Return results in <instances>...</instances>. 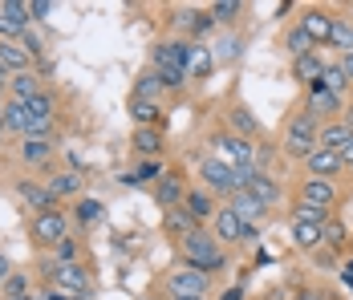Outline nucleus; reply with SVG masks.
I'll use <instances>...</instances> for the list:
<instances>
[{
	"instance_id": "7c9ffc66",
	"label": "nucleus",
	"mask_w": 353,
	"mask_h": 300,
	"mask_svg": "<svg viewBox=\"0 0 353 300\" xmlns=\"http://www.w3.org/2000/svg\"><path fill=\"white\" fill-rule=\"evenodd\" d=\"M0 122H4V130L12 134H25V126H29V110H25V101H4V110H0Z\"/></svg>"
},
{
	"instance_id": "6e6d98bb",
	"label": "nucleus",
	"mask_w": 353,
	"mask_h": 300,
	"mask_svg": "<svg viewBox=\"0 0 353 300\" xmlns=\"http://www.w3.org/2000/svg\"><path fill=\"white\" fill-rule=\"evenodd\" d=\"M341 280H345V284L353 288V264H345V272H341Z\"/></svg>"
},
{
	"instance_id": "6e6552de",
	"label": "nucleus",
	"mask_w": 353,
	"mask_h": 300,
	"mask_svg": "<svg viewBox=\"0 0 353 300\" xmlns=\"http://www.w3.org/2000/svg\"><path fill=\"white\" fill-rule=\"evenodd\" d=\"M187 45L191 41H159L154 53H150L154 69L159 73H187Z\"/></svg>"
},
{
	"instance_id": "423d86ee",
	"label": "nucleus",
	"mask_w": 353,
	"mask_h": 300,
	"mask_svg": "<svg viewBox=\"0 0 353 300\" xmlns=\"http://www.w3.org/2000/svg\"><path fill=\"white\" fill-rule=\"evenodd\" d=\"M208 288H212V276H208V272H199V268H179V272L167 276V292H171V300L208 297Z\"/></svg>"
},
{
	"instance_id": "b1692460",
	"label": "nucleus",
	"mask_w": 353,
	"mask_h": 300,
	"mask_svg": "<svg viewBox=\"0 0 353 300\" xmlns=\"http://www.w3.org/2000/svg\"><path fill=\"white\" fill-rule=\"evenodd\" d=\"M37 94H41V77H37L33 69H29V73H12V81H8V98L29 106Z\"/></svg>"
},
{
	"instance_id": "7ed1b4c3",
	"label": "nucleus",
	"mask_w": 353,
	"mask_h": 300,
	"mask_svg": "<svg viewBox=\"0 0 353 300\" xmlns=\"http://www.w3.org/2000/svg\"><path fill=\"white\" fill-rule=\"evenodd\" d=\"M29 235H33L37 248H57L65 235H70V215L61 211V207H53V211H37L33 219H29Z\"/></svg>"
},
{
	"instance_id": "5701e85b",
	"label": "nucleus",
	"mask_w": 353,
	"mask_h": 300,
	"mask_svg": "<svg viewBox=\"0 0 353 300\" xmlns=\"http://www.w3.org/2000/svg\"><path fill=\"white\" fill-rule=\"evenodd\" d=\"M325 66H329V61L321 57V49H317V53H309V57H296V61H292V77H296V81H305V86H317L321 73H325Z\"/></svg>"
},
{
	"instance_id": "39448f33",
	"label": "nucleus",
	"mask_w": 353,
	"mask_h": 300,
	"mask_svg": "<svg viewBox=\"0 0 353 300\" xmlns=\"http://www.w3.org/2000/svg\"><path fill=\"white\" fill-rule=\"evenodd\" d=\"M215 159H223L232 170H248L256 167V150H252V142L240 138V134H215Z\"/></svg>"
},
{
	"instance_id": "bf43d9fd",
	"label": "nucleus",
	"mask_w": 353,
	"mask_h": 300,
	"mask_svg": "<svg viewBox=\"0 0 353 300\" xmlns=\"http://www.w3.org/2000/svg\"><path fill=\"white\" fill-rule=\"evenodd\" d=\"M12 300H33V292H29V297H12Z\"/></svg>"
},
{
	"instance_id": "c9c22d12",
	"label": "nucleus",
	"mask_w": 353,
	"mask_h": 300,
	"mask_svg": "<svg viewBox=\"0 0 353 300\" xmlns=\"http://www.w3.org/2000/svg\"><path fill=\"white\" fill-rule=\"evenodd\" d=\"M350 243V232H345V223L341 219H329L325 228H321V248H329V252H341Z\"/></svg>"
},
{
	"instance_id": "f257e3e1",
	"label": "nucleus",
	"mask_w": 353,
	"mask_h": 300,
	"mask_svg": "<svg viewBox=\"0 0 353 300\" xmlns=\"http://www.w3.org/2000/svg\"><path fill=\"white\" fill-rule=\"evenodd\" d=\"M183 256H187V268H199V272H215V268H223V248H219V239L212 232H191L183 239Z\"/></svg>"
},
{
	"instance_id": "a878e982",
	"label": "nucleus",
	"mask_w": 353,
	"mask_h": 300,
	"mask_svg": "<svg viewBox=\"0 0 353 300\" xmlns=\"http://www.w3.org/2000/svg\"><path fill=\"white\" fill-rule=\"evenodd\" d=\"M45 187L53 191V199H65V195H77V199H81V187H85V179H81L77 170H61V174H53Z\"/></svg>"
},
{
	"instance_id": "393cba45",
	"label": "nucleus",
	"mask_w": 353,
	"mask_h": 300,
	"mask_svg": "<svg viewBox=\"0 0 353 300\" xmlns=\"http://www.w3.org/2000/svg\"><path fill=\"white\" fill-rule=\"evenodd\" d=\"M350 138H353V130L345 126V122H329V126H321L317 146H321V150H333V154H341Z\"/></svg>"
},
{
	"instance_id": "f03ea898",
	"label": "nucleus",
	"mask_w": 353,
	"mask_h": 300,
	"mask_svg": "<svg viewBox=\"0 0 353 300\" xmlns=\"http://www.w3.org/2000/svg\"><path fill=\"white\" fill-rule=\"evenodd\" d=\"M317 134H321V122L309 114V110H301L292 122H288V130H284V150L292 154V159H309L313 150H317Z\"/></svg>"
},
{
	"instance_id": "0eeeda50",
	"label": "nucleus",
	"mask_w": 353,
	"mask_h": 300,
	"mask_svg": "<svg viewBox=\"0 0 353 300\" xmlns=\"http://www.w3.org/2000/svg\"><path fill=\"white\" fill-rule=\"evenodd\" d=\"M236 174H240V187H244V191H252V195L264 203V207H276V203H281V183H276L272 174H264L260 167L236 170Z\"/></svg>"
},
{
	"instance_id": "dca6fc26",
	"label": "nucleus",
	"mask_w": 353,
	"mask_h": 300,
	"mask_svg": "<svg viewBox=\"0 0 353 300\" xmlns=\"http://www.w3.org/2000/svg\"><path fill=\"white\" fill-rule=\"evenodd\" d=\"M301 29H305L309 41L321 49V45H329V37H333V17H329L325 8H309V12L301 17Z\"/></svg>"
},
{
	"instance_id": "9b49d317",
	"label": "nucleus",
	"mask_w": 353,
	"mask_h": 300,
	"mask_svg": "<svg viewBox=\"0 0 353 300\" xmlns=\"http://www.w3.org/2000/svg\"><path fill=\"white\" fill-rule=\"evenodd\" d=\"M296 203H313V207H321V211H333V203H337L333 179H305L301 191H296Z\"/></svg>"
},
{
	"instance_id": "ea45409f",
	"label": "nucleus",
	"mask_w": 353,
	"mask_h": 300,
	"mask_svg": "<svg viewBox=\"0 0 353 300\" xmlns=\"http://www.w3.org/2000/svg\"><path fill=\"white\" fill-rule=\"evenodd\" d=\"M240 49H244V41H240V37H219V41H215V61H223V66H228V61H236V57H240Z\"/></svg>"
},
{
	"instance_id": "9d476101",
	"label": "nucleus",
	"mask_w": 353,
	"mask_h": 300,
	"mask_svg": "<svg viewBox=\"0 0 353 300\" xmlns=\"http://www.w3.org/2000/svg\"><path fill=\"white\" fill-rule=\"evenodd\" d=\"M187 199V183H183V170H163V179L154 183V203L163 211H171Z\"/></svg>"
},
{
	"instance_id": "ddd939ff",
	"label": "nucleus",
	"mask_w": 353,
	"mask_h": 300,
	"mask_svg": "<svg viewBox=\"0 0 353 300\" xmlns=\"http://www.w3.org/2000/svg\"><path fill=\"white\" fill-rule=\"evenodd\" d=\"M244 219L232 211V207H223V211H215V219H212V235L219 239V243H240L244 239Z\"/></svg>"
},
{
	"instance_id": "473e14b6",
	"label": "nucleus",
	"mask_w": 353,
	"mask_h": 300,
	"mask_svg": "<svg viewBox=\"0 0 353 300\" xmlns=\"http://www.w3.org/2000/svg\"><path fill=\"white\" fill-rule=\"evenodd\" d=\"M292 243H296L301 252H317L321 248V228L317 223H301V219H292Z\"/></svg>"
},
{
	"instance_id": "79ce46f5",
	"label": "nucleus",
	"mask_w": 353,
	"mask_h": 300,
	"mask_svg": "<svg viewBox=\"0 0 353 300\" xmlns=\"http://www.w3.org/2000/svg\"><path fill=\"white\" fill-rule=\"evenodd\" d=\"M292 219H301V223H317V228H325L333 215L329 211H321V207H313V203H296L292 207Z\"/></svg>"
},
{
	"instance_id": "bb28decb",
	"label": "nucleus",
	"mask_w": 353,
	"mask_h": 300,
	"mask_svg": "<svg viewBox=\"0 0 353 300\" xmlns=\"http://www.w3.org/2000/svg\"><path fill=\"white\" fill-rule=\"evenodd\" d=\"M29 53H25V45H17V41H0V66L8 69V73H29Z\"/></svg>"
},
{
	"instance_id": "a211bd4d",
	"label": "nucleus",
	"mask_w": 353,
	"mask_h": 300,
	"mask_svg": "<svg viewBox=\"0 0 353 300\" xmlns=\"http://www.w3.org/2000/svg\"><path fill=\"white\" fill-rule=\"evenodd\" d=\"M228 207H232V211H236V215H240V219H244L248 228H256V223H260V219H264V211H268V207H264V203L256 199V195H252V191H236V195H232V199H228Z\"/></svg>"
},
{
	"instance_id": "f3484780",
	"label": "nucleus",
	"mask_w": 353,
	"mask_h": 300,
	"mask_svg": "<svg viewBox=\"0 0 353 300\" xmlns=\"http://www.w3.org/2000/svg\"><path fill=\"white\" fill-rule=\"evenodd\" d=\"M183 207L191 211V219L203 228L208 219H215V199H212V191L208 187H187V199H183Z\"/></svg>"
},
{
	"instance_id": "cd10ccee",
	"label": "nucleus",
	"mask_w": 353,
	"mask_h": 300,
	"mask_svg": "<svg viewBox=\"0 0 353 300\" xmlns=\"http://www.w3.org/2000/svg\"><path fill=\"white\" fill-rule=\"evenodd\" d=\"M130 146L139 150L142 159H154V154L163 150V130H159V126H139L134 138H130Z\"/></svg>"
},
{
	"instance_id": "680f3d73",
	"label": "nucleus",
	"mask_w": 353,
	"mask_h": 300,
	"mask_svg": "<svg viewBox=\"0 0 353 300\" xmlns=\"http://www.w3.org/2000/svg\"><path fill=\"white\" fill-rule=\"evenodd\" d=\"M0 134H4V122H0Z\"/></svg>"
},
{
	"instance_id": "4be33fe9",
	"label": "nucleus",
	"mask_w": 353,
	"mask_h": 300,
	"mask_svg": "<svg viewBox=\"0 0 353 300\" xmlns=\"http://www.w3.org/2000/svg\"><path fill=\"white\" fill-rule=\"evenodd\" d=\"M73 223H81V228H98L102 219H106V203L102 199H90V195H81V199L73 203Z\"/></svg>"
},
{
	"instance_id": "72a5a7b5",
	"label": "nucleus",
	"mask_w": 353,
	"mask_h": 300,
	"mask_svg": "<svg viewBox=\"0 0 353 300\" xmlns=\"http://www.w3.org/2000/svg\"><path fill=\"white\" fill-rule=\"evenodd\" d=\"M284 49H288V57L296 61V57H309V53H317V45L309 41V33L296 25V29H288V37H284Z\"/></svg>"
},
{
	"instance_id": "e433bc0d",
	"label": "nucleus",
	"mask_w": 353,
	"mask_h": 300,
	"mask_svg": "<svg viewBox=\"0 0 353 300\" xmlns=\"http://www.w3.org/2000/svg\"><path fill=\"white\" fill-rule=\"evenodd\" d=\"M130 118L139 122V126H159V118H163V106L159 101H130Z\"/></svg>"
},
{
	"instance_id": "20e7f679",
	"label": "nucleus",
	"mask_w": 353,
	"mask_h": 300,
	"mask_svg": "<svg viewBox=\"0 0 353 300\" xmlns=\"http://www.w3.org/2000/svg\"><path fill=\"white\" fill-rule=\"evenodd\" d=\"M199 179H203V187H208L212 195H228V199H232L236 191H244V187H240V174L228 167L223 159H215V154H208V159L199 163Z\"/></svg>"
},
{
	"instance_id": "a19ab883",
	"label": "nucleus",
	"mask_w": 353,
	"mask_h": 300,
	"mask_svg": "<svg viewBox=\"0 0 353 300\" xmlns=\"http://www.w3.org/2000/svg\"><path fill=\"white\" fill-rule=\"evenodd\" d=\"M208 12H212L215 25H232V21L244 12V4H240V0H219V4H212V8H208Z\"/></svg>"
},
{
	"instance_id": "1a4fd4ad",
	"label": "nucleus",
	"mask_w": 353,
	"mask_h": 300,
	"mask_svg": "<svg viewBox=\"0 0 353 300\" xmlns=\"http://www.w3.org/2000/svg\"><path fill=\"white\" fill-rule=\"evenodd\" d=\"M29 29V4L25 0H0V41L25 37Z\"/></svg>"
},
{
	"instance_id": "13d9d810",
	"label": "nucleus",
	"mask_w": 353,
	"mask_h": 300,
	"mask_svg": "<svg viewBox=\"0 0 353 300\" xmlns=\"http://www.w3.org/2000/svg\"><path fill=\"white\" fill-rule=\"evenodd\" d=\"M341 122H345V126H350V130H353V106H350V110H345V114H341Z\"/></svg>"
},
{
	"instance_id": "6ab92c4d",
	"label": "nucleus",
	"mask_w": 353,
	"mask_h": 300,
	"mask_svg": "<svg viewBox=\"0 0 353 300\" xmlns=\"http://www.w3.org/2000/svg\"><path fill=\"white\" fill-rule=\"evenodd\" d=\"M212 25H215L212 12H203V8H179V12H175V29L191 33V41H195V37H203Z\"/></svg>"
},
{
	"instance_id": "49530a36",
	"label": "nucleus",
	"mask_w": 353,
	"mask_h": 300,
	"mask_svg": "<svg viewBox=\"0 0 353 300\" xmlns=\"http://www.w3.org/2000/svg\"><path fill=\"white\" fill-rule=\"evenodd\" d=\"M53 12V4L49 0H29V21H45Z\"/></svg>"
},
{
	"instance_id": "c756f323",
	"label": "nucleus",
	"mask_w": 353,
	"mask_h": 300,
	"mask_svg": "<svg viewBox=\"0 0 353 300\" xmlns=\"http://www.w3.org/2000/svg\"><path fill=\"white\" fill-rule=\"evenodd\" d=\"M228 118H232V126H236V134H240V138H248V142H252V138H256V134H260V122H256V114H252V110H248L244 101H236V106H232V114H228Z\"/></svg>"
},
{
	"instance_id": "2eb2a0df",
	"label": "nucleus",
	"mask_w": 353,
	"mask_h": 300,
	"mask_svg": "<svg viewBox=\"0 0 353 300\" xmlns=\"http://www.w3.org/2000/svg\"><path fill=\"white\" fill-rule=\"evenodd\" d=\"M212 73H215V53L203 41H191V45H187V77L203 81V77H212Z\"/></svg>"
},
{
	"instance_id": "a18cd8bd",
	"label": "nucleus",
	"mask_w": 353,
	"mask_h": 300,
	"mask_svg": "<svg viewBox=\"0 0 353 300\" xmlns=\"http://www.w3.org/2000/svg\"><path fill=\"white\" fill-rule=\"evenodd\" d=\"M53 260H57V264H73V260H77V239H70V235H65V239L53 248Z\"/></svg>"
},
{
	"instance_id": "aec40b11",
	"label": "nucleus",
	"mask_w": 353,
	"mask_h": 300,
	"mask_svg": "<svg viewBox=\"0 0 353 300\" xmlns=\"http://www.w3.org/2000/svg\"><path fill=\"white\" fill-rule=\"evenodd\" d=\"M305 167H309V179H333V174L345 167V163H341V154H333V150H321V146H317V150L305 159Z\"/></svg>"
},
{
	"instance_id": "69168bd1",
	"label": "nucleus",
	"mask_w": 353,
	"mask_h": 300,
	"mask_svg": "<svg viewBox=\"0 0 353 300\" xmlns=\"http://www.w3.org/2000/svg\"><path fill=\"white\" fill-rule=\"evenodd\" d=\"M350 170H353V167H350Z\"/></svg>"
},
{
	"instance_id": "4468645a",
	"label": "nucleus",
	"mask_w": 353,
	"mask_h": 300,
	"mask_svg": "<svg viewBox=\"0 0 353 300\" xmlns=\"http://www.w3.org/2000/svg\"><path fill=\"white\" fill-rule=\"evenodd\" d=\"M305 110H309V114H313V118H337V114H341V98H337V94H329V90H325V86H309V98H305Z\"/></svg>"
},
{
	"instance_id": "052dcab7",
	"label": "nucleus",
	"mask_w": 353,
	"mask_h": 300,
	"mask_svg": "<svg viewBox=\"0 0 353 300\" xmlns=\"http://www.w3.org/2000/svg\"><path fill=\"white\" fill-rule=\"evenodd\" d=\"M183 300H208V297H183Z\"/></svg>"
},
{
	"instance_id": "58836bf2",
	"label": "nucleus",
	"mask_w": 353,
	"mask_h": 300,
	"mask_svg": "<svg viewBox=\"0 0 353 300\" xmlns=\"http://www.w3.org/2000/svg\"><path fill=\"white\" fill-rule=\"evenodd\" d=\"M159 94H163L159 73H142L139 81H134V98H139V101H159Z\"/></svg>"
},
{
	"instance_id": "412c9836",
	"label": "nucleus",
	"mask_w": 353,
	"mask_h": 300,
	"mask_svg": "<svg viewBox=\"0 0 353 300\" xmlns=\"http://www.w3.org/2000/svg\"><path fill=\"white\" fill-rule=\"evenodd\" d=\"M57 284H61V288H73V292H81V297H90V292H94V280H90V272L77 264V260L57 268Z\"/></svg>"
},
{
	"instance_id": "4c0bfd02",
	"label": "nucleus",
	"mask_w": 353,
	"mask_h": 300,
	"mask_svg": "<svg viewBox=\"0 0 353 300\" xmlns=\"http://www.w3.org/2000/svg\"><path fill=\"white\" fill-rule=\"evenodd\" d=\"M321 86H325L329 94H337V98H341V94H345V86H350V77H345V69L333 61V66H325V73H321Z\"/></svg>"
},
{
	"instance_id": "de8ad7c7",
	"label": "nucleus",
	"mask_w": 353,
	"mask_h": 300,
	"mask_svg": "<svg viewBox=\"0 0 353 300\" xmlns=\"http://www.w3.org/2000/svg\"><path fill=\"white\" fill-rule=\"evenodd\" d=\"M49 300H85L81 292H73V288H61V284H53L49 288Z\"/></svg>"
},
{
	"instance_id": "c85d7f7f",
	"label": "nucleus",
	"mask_w": 353,
	"mask_h": 300,
	"mask_svg": "<svg viewBox=\"0 0 353 300\" xmlns=\"http://www.w3.org/2000/svg\"><path fill=\"white\" fill-rule=\"evenodd\" d=\"M53 138H25L21 142V159L29 163V167H37V163H49V154H53Z\"/></svg>"
},
{
	"instance_id": "5fc2aeb1",
	"label": "nucleus",
	"mask_w": 353,
	"mask_h": 300,
	"mask_svg": "<svg viewBox=\"0 0 353 300\" xmlns=\"http://www.w3.org/2000/svg\"><path fill=\"white\" fill-rule=\"evenodd\" d=\"M8 81H12V73H8V69L0 66V90H4V86H8Z\"/></svg>"
},
{
	"instance_id": "3c124183",
	"label": "nucleus",
	"mask_w": 353,
	"mask_h": 300,
	"mask_svg": "<svg viewBox=\"0 0 353 300\" xmlns=\"http://www.w3.org/2000/svg\"><path fill=\"white\" fill-rule=\"evenodd\" d=\"M337 66L345 69V77H350V86H353V53H345V57H341V61H337Z\"/></svg>"
},
{
	"instance_id": "e2e57ef3",
	"label": "nucleus",
	"mask_w": 353,
	"mask_h": 300,
	"mask_svg": "<svg viewBox=\"0 0 353 300\" xmlns=\"http://www.w3.org/2000/svg\"><path fill=\"white\" fill-rule=\"evenodd\" d=\"M350 264H353V260H350Z\"/></svg>"
},
{
	"instance_id": "4d7b16f0",
	"label": "nucleus",
	"mask_w": 353,
	"mask_h": 300,
	"mask_svg": "<svg viewBox=\"0 0 353 300\" xmlns=\"http://www.w3.org/2000/svg\"><path fill=\"white\" fill-rule=\"evenodd\" d=\"M240 297H244L240 288H228V292H223V300H240Z\"/></svg>"
},
{
	"instance_id": "37998d69",
	"label": "nucleus",
	"mask_w": 353,
	"mask_h": 300,
	"mask_svg": "<svg viewBox=\"0 0 353 300\" xmlns=\"http://www.w3.org/2000/svg\"><path fill=\"white\" fill-rule=\"evenodd\" d=\"M12 297H29V276L12 272V276L4 280V300H12Z\"/></svg>"
},
{
	"instance_id": "f8f14e48",
	"label": "nucleus",
	"mask_w": 353,
	"mask_h": 300,
	"mask_svg": "<svg viewBox=\"0 0 353 300\" xmlns=\"http://www.w3.org/2000/svg\"><path fill=\"white\" fill-rule=\"evenodd\" d=\"M17 199L21 203H29V211H53L57 207V199H53V191L45 187V183H33V179H21L17 183Z\"/></svg>"
},
{
	"instance_id": "f704fd0d",
	"label": "nucleus",
	"mask_w": 353,
	"mask_h": 300,
	"mask_svg": "<svg viewBox=\"0 0 353 300\" xmlns=\"http://www.w3.org/2000/svg\"><path fill=\"white\" fill-rule=\"evenodd\" d=\"M333 49H341V57L353 53V21L350 17H333V37H329Z\"/></svg>"
},
{
	"instance_id": "2f4dec72",
	"label": "nucleus",
	"mask_w": 353,
	"mask_h": 300,
	"mask_svg": "<svg viewBox=\"0 0 353 300\" xmlns=\"http://www.w3.org/2000/svg\"><path fill=\"white\" fill-rule=\"evenodd\" d=\"M167 232L179 235V239H187L191 232H199V223L191 219V211H187V207H171V211H167Z\"/></svg>"
},
{
	"instance_id": "864d4df0",
	"label": "nucleus",
	"mask_w": 353,
	"mask_h": 300,
	"mask_svg": "<svg viewBox=\"0 0 353 300\" xmlns=\"http://www.w3.org/2000/svg\"><path fill=\"white\" fill-rule=\"evenodd\" d=\"M296 300H325V292H313V288H305V292H296Z\"/></svg>"
},
{
	"instance_id": "09e8293b",
	"label": "nucleus",
	"mask_w": 353,
	"mask_h": 300,
	"mask_svg": "<svg viewBox=\"0 0 353 300\" xmlns=\"http://www.w3.org/2000/svg\"><path fill=\"white\" fill-rule=\"evenodd\" d=\"M317 268H333V252H329V248H321L317 252Z\"/></svg>"
},
{
	"instance_id": "603ef678",
	"label": "nucleus",
	"mask_w": 353,
	"mask_h": 300,
	"mask_svg": "<svg viewBox=\"0 0 353 300\" xmlns=\"http://www.w3.org/2000/svg\"><path fill=\"white\" fill-rule=\"evenodd\" d=\"M341 163H345V167H353V138L345 142V150H341Z\"/></svg>"
},
{
	"instance_id": "c03bdc74",
	"label": "nucleus",
	"mask_w": 353,
	"mask_h": 300,
	"mask_svg": "<svg viewBox=\"0 0 353 300\" xmlns=\"http://www.w3.org/2000/svg\"><path fill=\"white\" fill-rule=\"evenodd\" d=\"M146 179H163V167H159L154 159H146L134 174H126V183H130V187H134V183H146Z\"/></svg>"
},
{
	"instance_id": "8fccbe9b",
	"label": "nucleus",
	"mask_w": 353,
	"mask_h": 300,
	"mask_svg": "<svg viewBox=\"0 0 353 300\" xmlns=\"http://www.w3.org/2000/svg\"><path fill=\"white\" fill-rule=\"evenodd\" d=\"M8 276H12V264H8V256H0V288H4Z\"/></svg>"
},
{
	"instance_id": "0e129e2a",
	"label": "nucleus",
	"mask_w": 353,
	"mask_h": 300,
	"mask_svg": "<svg viewBox=\"0 0 353 300\" xmlns=\"http://www.w3.org/2000/svg\"><path fill=\"white\" fill-rule=\"evenodd\" d=\"M142 300H146V297H142Z\"/></svg>"
}]
</instances>
